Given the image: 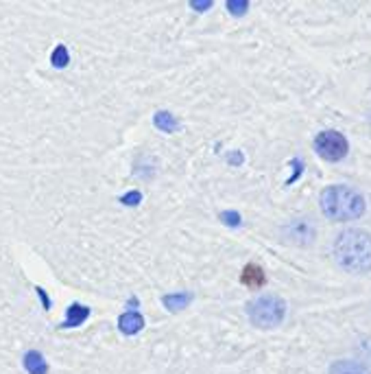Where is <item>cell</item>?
<instances>
[{
  "label": "cell",
  "mask_w": 371,
  "mask_h": 374,
  "mask_svg": "<svg viewBox=\"0 0 371 374\" xmlns=\"http://www.w3.org/2000/svg\"><path fill=\"white\" fill-rule=\"evenodd\" d=\"M212 5H214L212 0H190V9L192 11H199V13L212 9Z\"/></svg>",
  "instance_id": "17"
},
{
  "label": "cell",
  "mask_w": 371,
  "mask_h": 374,
  "mask_svg": "<svg viewBox=\"0 0 371 374\" xmlns=\"http://www.w3.org/2000/svg\"><path fill=\"white\" fill-rule=\"evenodd\" d=\"M321 213L336 224H348V221L361 219L367 211V202L359 190L345 184H330L319 195Z\"/></svg>",
  "instance_id": "2"
},
{
  "label": "cell",
  "mask_w": 371,
  "mask_h": 374,
  "mask_svg": "<svg viewBox=\"0 0 371 374\" xmlns=\"http://www.w3.org/2000/svg\"><path fill=\"white\" fill-rule=\"evenodd\" d=\"M367 123H369V130H371V112H369V116H367Z\"/></svg>",
  "instance_id": "20"
},
{
  "label": "cell",
  "mask_w": 371,
  "mask_h": 374,
  "mask_svg": "<svg viewBox=\"0 0 371 374\" xmlns=\"http://www.w3.org/2000/svg\"><path fill=\"white\" fill-rule=\"evenodd\" d=\"M35 294L39 296V302H42V309L44 311H50L53 309V300H50V296H48V291L44 289V287H35Z\"/></svg>",
  "instance_id": "16"
},
{
  "label": "cell",
  "mask_w": 371,
  "mask_h": 374,
  "mask_svg": "<svg viewBox=\"0 0 371 374\" xmlns=\"http://www.w3.org/2000/svg\"><path fill=\"white\" fill-rule=\"evenodd\" d=\"M231 162L234 164H240L242 160H240V154H238V151H236V154H231Z\"/></svg>",
  "instance_id": "19"
},
{
  "label": "cell",
  "mask_w": 371,
  "mask_h": 374,
  "mask_svg": "<svg viewBox=\"0 0 371 374\" xmlns=\"http://www.w3.org/2000/svg\"><path fill=\"white\" fill-rule=\"evenodd\" d=\"M122 206H129V208H135V206H140L142 204V193L140 190H129L125 193L120 199H118Z\"/></svg>",
  "instance_id": "15"
},
{
  "label": "cell",
  "mask_w": 371,
  "mask_h": 374,
  "mask_svg": "<svg viewBox=\"0 0 371 374\" xmlns=\"http://www.w3.org/2000/svg\"><path fill=\"white\" fill-rule=\"evenodd\" d=\"M247 317H249L251 326H256L258 330L278 328L286 317V302L276 294L254 298L247 304Z\"/></svg>",
  "instance_id": "3"
},
{
  "label": "cell",
  "mask_w": 371,
  "mask_h": 374,
  "mask_svg": "<svg viewBox=\"0 0 371 374\" xmlns=\"http://www.w3.org/2000/svg\"><path fill=\"white\" fill-rule=\"evenodd\" d=\"M153 123H155L158 130L167 132V134H173V132L180 130V121H177V118L169 112V109H160V112H155Z\"/></svg>",
  "instance_id": "11"
},
{
  "label": "cell",
  "mask_w": 371,
  "mask_h": 374,
  "mask_svg": "<svg viewBox=\"0 0 371 374\" xmlns=\"http://www.w3.org/2000/svg\"><path fill=\"white\" fill-rule=\"evenodd\" d=\"M22 368L29 374H48V364L39 350H26L22 355Z\"/></svg>",
  "instance_id": "7"
},
{
  "label": "cell",
  "mask_w": 371,
  "mask_h": 374,
  "mask_svg": "<svg viewBox=\"0 0 371 374\" xmlns=\"http://www.w3.org/2000/svg\"><path fill=\"white\" fill-rule=\"evenodd\" d=\"M92 315V309L86 307L81 302H73L70 307L66 309V320L57 326V328H79L81 324H86V320Z\"/></svg>",
  "instance_id": "5"
},
{
  "label": "cell",
  "mask_w": 371,
  "mask_h": 374,
  "mask_svg": "<svg viewBox=\"0 0 371 374\" xmlns=\"http://www.w3.org/2000/svg\"><path fill=\"white\" fill-rule=\"evenodd\" d=\"M218 219H221L223 224L229 226V228H238L242 224V217L236 211H223L221 215H218Z\"/></svg>",
  "instance_id": "14"
},
{
  "label": "cell",
  "mask_w": 371,
  "mask_h": 374,
  "mask_svg": "<svg viewBox=\"0 0 371 374\" xmlns=\"http://www.w3.org/2000/svg\"><path fill=\"white\" fill-rule=\"evenodd\" d=\"M314 151L327 162H341L343 158H345L350 154V143L348 138L343 136L341 132L336 130H325L321 134H317V138H314L312 143Z\"/></svg>",
  "instance_id": "4"
},
{
  "label": "cell",
  "mask_w": 371,
  "mask_h": 374,
  "mask_svg": "<svg viewBox=\"0 0 371 374\" xmlns=\"http://www.w3.org/2000/svg\"><path fill=\"white\" fill-rule=\"evenodd\" d=\"M50 66L57 68V71H64V68L70 66V51H68L66 44H57L50 53Z\"/></svg>",
  "instance_id": "12"
},
{
  "label": "cell",
  "mask_w": 371,
  "mask_h": 374,
  "mask_svg": "<svg viewBox=\"0 0 371 374\" xmlns=\"http://www.w3.org/2000/svg\"><path fill=\"white\" fill-rule=\"evenodd\" d=\"M240 280H242V285H245V287L260 289V287H265L267 276H265V269H263V267L256 265V262H249V265H247V267L242 269Z\"/></svg>",
  "instance_id": "9"
},
{
  "label": "cell",
  "mask_w": 371,
  "mask_h": 374,
  "mask_svg": "<svg viewBox=\"0 0 371 374\" xmlns=\"http://www.w3.org/2000/svg\"><path fill=\"white\" fill-rule=\"evenodd\" d=\"M144 328V315L140 311H125L118 317V330L122 335H138V332Z\"/></svg>",
  "instance_id": "6"
},
{
  "label": "cell",
  "mask_w": 371,
  "mask_h": 374,
  "mask_svg": "<svg viewBox=\"0 0 371 374\" xmlns=\"http://www.w3.org/2000/svg\"><path fill=\"white\" fill-rule=\"evenodd\" d=\"M327 374H371V370L363 362H356V359H339V362L330 366Z\"/></svg>",
  "instance_id": "8"
},
{
  "label": "cell",
  "mask_w": 371,
  "mask_h": 374,
  "mask_svg": "<svg viewBox=\"0 0 371 374\" xmlns=\"http://www.w3.org/2000/svg\"><path fill=\"white\" fill-rule=\"evenodd\" d=\"M291 164L295 166V173H293V177H291V179H288V184H293L295 179H297L299 175H301V169H304V164H301V162H297V160H293Z\"/></svg>",
  "instance_id": "18"
},
{
  "label": "cell",
  "mask_w": 371,
  "mask_h": 374,
  "mask_svg": "<svg viewBox=\"0 0 371 374\" xmlns=\"http://www.w3.org/2000/svg\"><path fill=\"white\" fill-rule=\"evenodd\" d=\"M225 7L234 18H242L245 13L249 11V3H247V0H227Z\"/></svg>",
  "instance_id": "13"
},
{
  "label": "cell",
  "mask_w": 371,
  "mask_h": 374,
  "mask_svg": "<svg viewBox=\"0 0 371 374\" xmlns=\"http://www.w3.org/2000/svg\"><path fill=\"white\" fill-rule=\"evenodd\" d=\"M334 260L348 274H369L371 271V234L359 228L343 230L334 239Z\"/></svg>",
  "instance_id": "1"
},
{
  "label": "cell",
  "mask_w": 371,
  "mask_h": 374,
  "mask_svg": "<svg viewBox=\"0 0 371 374\" xmlns=\"http://www.w3.org/2000/svg\"><path fill=\"white\" fill-rule=\"evenodd\" d=\"M195 300V296L188 294V291H182V294H167L162 298V304L167 307V311L171 313H180L184 309L190 307V302Z\"/></svg>",
  "instance_id": "10"
}]
</instances>
